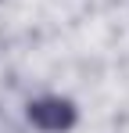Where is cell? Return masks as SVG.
I'll return each mask as SVG.
<instances>
[{
  "mask_svg": "<svg viewBox=\"0 0 129 133\" xmlns=\"http://www.w3.org/2000/svg\"><path fill=\"white\" fill-rule=\"evenodd\" d=\"M25 122L36 133H72L79 126V104L64 94H43L25 104Z\"/></svg>",
  "mask_w": 129,
  "mask_h": 133,
  "instance_id": "cell-1",
  "label": "cell"
}]
</instances>
